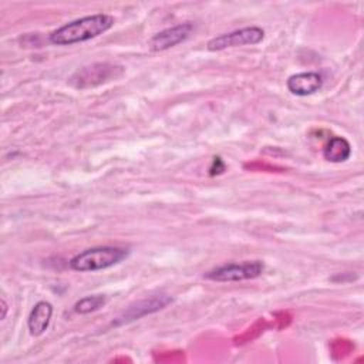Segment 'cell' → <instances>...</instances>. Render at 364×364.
Instances as JSON below:
<instances>
[{"mask_svg":"<svg viewBox=\"0 0 364 364\" xmlns=\"http://www.w3.org/2000/svg\"><path fill=\"white\" fill-rule=\"evenodd\" d=\"M124 74V67L112 63H94L77 70L68 80L75 88H90L115 80Z\"/></svg>","mask_w":364,"mask_h":364,"instance_id":"obj_3","label":"cell"},{"mask_svg":"<svg viewBox=\"0 0 364 364\" xmlns=\"http://www.w3.org/2000/svg\"><path fill=\"white\" fill-rule=\"evenodd\" d=\"M51 316H53L51 303L44 301V300L36 303L28 314V318H27V327H28L30 334L34 337L41 336L47 330V327L51 321Z\"/></svg>","mask_w":364,"mask_h":364,"instance_id":"obj_9","label":"cell"},{"mask_svg":"<svg viewBox=\"0 0 364 364\" xmlns=\"http://www.w3.org/2000/svg\"><path fill=\"white\" fill-rule=\"evenodd\" d=\"M171 301H172V299H171L168 294H156V296H152V297H149V299L139 300V301L131 304V306L118 317V320L115 321V324H124V323H129V321L138 320V318H141L142 316H146V314H151V313H155V311L164 309V307L168 306Z\"/></svg>","mask_w":364,"mask_h":364,"instance_id":"obj_7","label":"cell"},{"mask_svg":"<svg viewBox=\"0 0 364 364\" xmlns=\"http://www.w3.org/2000/svg\"><path fill=\"white\" fill-rule=\"evenodd\" d=\"M129 256V249L119 246H95L85 249L68 262L75 272H97L115 266Z\"/></svg>","mask_w":364,"mask_h":364,"instance_id":"obj_2","label":"cell"},{"mask_svg":"<svg viewBox=\"0 0 364 364\" xmlns=\"http://www.w3.org/2000/svg\"><path fill=\"white\" fill-rule=\"evenodd\" d=\"M6 313H7V303L4 299H1V320L6 317Z\"/></svg>","mask_w":364,"mask_h":364,"instance_id":"obj_12","label":"cell"},{"mask_svg":"<svg viewBox=\"0 0 364 364\" xmlns=\"http://www.w3.org/2000/svg\"><path fill=\"white\" fill-rule=\"evenodd\" d=\"M193 31L192 23H182L173 27H168L159 33H156L148 43L152 51H165L171 47L178 46L179 43L185 41L191 33Z\"/></svg>","mask_w":364,"mask_h":364,"instance_id":"obj_6","label":"cell"},{"mask_svg":"<svg viewBox=\"0 0 364 364\" xmlns=\"http://www.w3.org/2000/svg\"><path fill=\"white\" fill-rule=\"evenodd\" d=\"M107 303V297L104 294H94V296H85L80 299L74 304V311L78 314H88L92 311H97Z\"/></svg>","mask_w":364,"mask_h":364,"instance_id":"obj_11","label":"cell"},{"mask_svg":"<svg viewBox=\"0 0 364 364\" xmlns=\"http://www.w3.org/2000/svg\"><path fill=\"white\" fill-rule=\"evenodd\" d=\"M264 270L260 260H246L242 263H226L218 266L203 274L205 279L212 282H242L259 277Z\"/></svg>","mask_w":364,"mask_h":364,"instance_id":"obj_4","label":"cell"},{"mask_svg":"<svg viewBox=\"0 0 364 364\" xmlns=\"http://www.w3.org/2000/svg\"><path fill=\"white\" fill-rule=\"evenodd\" d=\"M287 90L299 97L311 95L316 91H318L323 85V77L321 74L316 71H306V73H297L287 78Z\"/></svg>","mask_w":364,"mask_h":364,"instance_id":"obj_8","label":"cell"},{"mask_svg":"<svg viewBox=\"0 0 364 364\" xmlns=\"http://www.w3.org/2000/svg\"><path fill=\"white\" fill-rule=\"evenodd\" d=\"M114 17L105 13H97L73 20L51 31L48 40L55 46H71L88 41L101 36L114 26Z\"/></svg>","mask_w":364,"mask_h":364,"instance_id":"obj_1","label":"cell"},{"mask_svg":"<svg viewBox=\"0 0 364 364\" xmlns=\"http://www.w3.org/2000/svg\"><path fill=\"white\" fill-rule=\"evenodd\" d=\"M350 155H351V145L343 136H333L327 142V145L323 151V156L327 161L336 162V164L347 161L350 158Z\"/></svg>","mask_w":364,"mask_h":364,"instance_id":"obj_10","label":"cell"},{"mask_svg":"<svg viewBox=\"0 0 364 364\" xmlns=\"http://www.w3.org/2000/svg\"><path fill=\"white\" fill-rule=\"evenodd\" d=\"M263 38H264V30L257 26H250V27H243L229 33H223L220 36L210 38L206 43V48L209 51H220L232 47L255 46V44H259Z\"/></svg>","mask_w":364,"mask_h":364,"instance_id":"obj_5","label":"cell"}]
</instances>
